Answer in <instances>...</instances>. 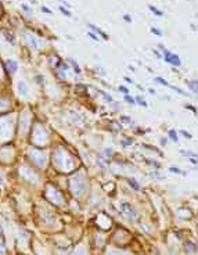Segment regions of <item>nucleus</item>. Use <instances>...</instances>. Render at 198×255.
Returning <instances> with one entry per match:
<instances>
[{"label":"nucleus","instance_id":"6e6552de","mask_svg":"<svg viewBox=\"0 0 198 255\" xmlns=\"http://www.w3.org/2000/svg\"><path fill=\"white\" fill-rule=\"evenodd\" d=\"M86 189H87V183H83V185H82L81 177H75L73 180L69 182V190L73 193V196H81L82 193L86 191Z\"/></svg>","mask_w":198,"mask_h":255},{"label":"nucleus","instance_id":"37998d69","mask_svg":"<svg viewBox=\"0 0 198 255\" xmlns=\"http://www.w3.org/2000/svg\"><path fill=\"white\" fill-rule=\"evenodd\" d=\"M108 255H126L125 252H121V251H112V252H110Z\"/></svg>","mask_w":198,"mask_h":255},{"label":"nucleus","instance_id":"72a5a7b5","mask_svg":"<svg viewBox=\"0 0 198 255\" xmlns=\"http://www.w3.org/2000/svg\"><path fill=\"white\" fill-rule=\"evenodd\" d=\"M119 121L122 122V124H130V122H132V119L127 117V115H122V117L119 118Z\"/></svg>","mask_w":198,"mask_h":255},{"label":"nucleus","instance_id":"ddd939ff","mask_svg":"<svg viewBox=\"0 0 198 255\" xmlns=\"http://www.w3.org/2000/svg\"><path fill=\"white\" fill-rule=\"evenodd\" d=\"M17 92L21 97H28L29 96V86L25 80H18L17 83Z\"/></svg>","mask_w":198,"mask_h":255},{"label":"nucleus","instance_id":"6ab92c4d","mask_svg":"<svg viewBox=\"0 0 198 255\" xmlns=\"http://www.w3.org/2000/svg\"><path fill=\"white\" fill-rule=\"evenodd\" d=\"M68 61H69V64H71V65H72V68H73V71H75V74H81V72H82L81 67H79L78 64L75 63V60H72V59H68Z\"/></svg>","mask_w":198,"mask_h":255},{"label":"nucleus","instance_id":"ea45409f","mask_svg":"<svg viewBox=\"0 0 198 255\" xmlns=\"http://www.w3.org/2000/svg\"><path fill=\"white\" fill-rule=\"evenodd\" d=\"M40 10H42L43 13H47V14H53V11H52V10H50V8L44 7V6H42V7H40Z\"/></svg>","mask_w":198,"mask_h":255},{"label":"nucleus","instance_id":"3c124183","mask_svg":"<svg viewBox=\"0 0 198 255\" xmlns=\"http://www.w3.org/2000/svg\"><path fill=\"white\" fill-rule=\"evenodd\" d=\"M123 79H125V80H126V82H129V83H133V80H132V79H130V78H129V76H125V78H123Z\"/></svg>","mask_w":198,"mask_h":255},{"label":"nucleus","instance_id":"39448f33","mask_svg":"<svg viewBox=\"0 0 198 255\" xmlns=\"http://www.w3.org/2000/svg\"><path fill=\"white\" fill-rule=\"evenodd\" d=\"M44 193H46V194H44V196H46V198L49 200L50 202H53V204L61 205L62 202H64L62 194L53 185H46V187H44Z\"/></svg>","mask_w":198,"mask_h":255},{"label":"nucleus","instance_id":"79ce46f5","mask_svg":"<svg viewBox=\"0 0 198 255\" xmlns=\"http://www.w3.org/2000/svg\"><path fill=\"white\" fill-rule=\"evenodd\" d=\"M144 148H150V151H156V148L154 146H150V144H143Z\"/></svg>","mask_w":198,"mask_h":255},{"label":"nucleus","instance_id":"4468645a","mask_svg":"<svg viewBox=\"0 0 198 255\" xmlns=\"http://www.w3.org/2000/svg\"><path fill=\"white\" fill-rule=\"evenodd\" d=\"M4 71L7 74H10V75L15 74L18 71V63L15 60H6L4 61Z\"/></svg>","mask_w":198,"mask_h":255},{"label":"nucleus","instance_id":"f704fd0d","mask_svg":"<svg viewBox=\"0 0 198 255\" xmlns=\"http://www.w3.org/2000/svg\"><path fill=\"white\" fill-rule=\"evenodd\" d=\"M180 154H183V156H190V157H197V154L196 153H193V151H184V150H181L180 151Z\"/></svg>","mask_w":198,"mask_h":255},{"label":"nucleus","instance_id":"8fccbe9b","mask_svg":"<svg viewBox=\"0 0 198 255\" xmlns=\"http://www.w3.org/2000/svg\"><path fill=\"white\" fill-rule=\"evenodd\" d=\"M190 162H191V164H193V165H196V164H197V158H196V157H191Z\"/></svg>","mask_w":198,"mask_h":255},{"label":"nucleus","instance_id":"a18cd8bd","mask_svg":"<svg viewBox=\"0 0 198 255\" xmlns=\"http://www.w3.org/2000/svg\"><path fill=\"white\" fill-rule=\"evenodd\" d=\"M152 53H154V56H156V57H158V59H162V54L161 53H159V51L158 50H152Z\"/></svg>","mask_w":198,"mask_h":255},{"label":"nucleus","instance_id":"de8ad7c7","mask_svg":"<svg viewBox=\"0 0 198 255\" xmlns=\"http://www.w3.org/2000/svg\"><path fill=\"white\" fill-rule=\"evenodd\" d=\"M72 255H85V251L83 250H78V251H75Z\"/></svg>","mask_w":198,"mask_h":255},{"label":"nucleus","instance_id":"603ef678","mask_svg":"<svg viewBox=\"0 0 198 255\" xmlns=\"http://www.w3.org/2000/svg\"><path fill=\"white\" fill-rule=\"evenodd\" d=\"M148 93H151V94H155V90H154V89H151V88H150V89H148Z\"/></svg>","mask_w":198,"mask_h":255},{"label":"nucleus","instance_id":"f3484780","mask_svg":"<svg viewBox=\"0 0 198 255\" xmlns=\"http://www.w3.org/2000/svg\"><path fill=\"white\" fill-rule=\"evenodd\" d=\"M168 137L171 139L173 143H177L179 141V137H177V132L176 130H173V129H169L168 130Z\"/></svg>","mask_w":198,"mask_h":255},{"label":"nucleus","instance_id":"e433bc0d","mask_svg":"<svg viewBox=\"0 0 198 255\" xmlns=\"http://www.w3.org/2000/svg\"><path fill=\"white\" fill-rule=\"evenodd\" d=\"M179 132H180V135H183V136H184V137H186V139H187V140H190V139H191V137H193V136H191V135H190V133H188V132H186V130H183V129H181V130H179Z\"/></svg>","mask_w":198,"mask_h":255},{"label":"nucleus","instance_id":"423d86ee","mask_svg":"<svg viewBox=\"0 0 198 255\" xmlns=\"http://www.w3.org/2000/svg\"><path fill=\"white\" fill-rule=\"evenodd\" d=\"M21 176L24 177L25 180H28L29 183H32V185H36V183L40 180V176H39V173H37V171L31 165L21 168Z\"/></svg>","mask_w":198,"mask_h":255},{"label":"nucleus","instance_id":"c03bdc74","mask_svg":"<svg viewBox=\"0 0 198 255\" xmlns=\"http://www.w3.org/2000/svg\"><path fill=\"white\" fill-rule=\"evenodd\" d=\"M21 7H22V10H24L25 13H29V11H31V8L28 7V4H22Z\"/></svg>","mask_w":198,"mask_h":255},{"label":"nucleus","instance_id":"1a4fd4ad","mask_svg":"<svg viewBox=\"0 0 198 255\" xmlns=\"http://www.w3.org/2000/svg\"><path fill=\"white\" fill-rule=\"evenodd\" d=\"M162 57H164V60L166 61L168 64H172L173 67H180L181 65L180 57H179L177 54H175V53H172V51L166 50V49L162 50Z\"/></svg>","mask_w":198,"mask_h":255},{"label":"nucleus","instance_id":"393cba45","mask_svg":"<svg viewBox=\"0 0 198 255\" xmlns=\"http://www.w3.org/2000/svg\"><path fill=\"white\" fill-rule=\"evenodd\" d=\"M169 172H172V173H177V175H183V176H186V175H187V173L184 172V171L179 169V168H173V166L169 168Z\"/></svg>","mask_w":198,"mask_h":255},{"label":"nucleus","instance_id":"a211bd4d","mask_svg":"<svg viewBox=\"0 0 198 255\" xmlns=\"http://www.w3.org/2000/svg\"><path fill=\"white\" fill-rule=\"evenodd\" d=\"M100 94H101V97H103V99H104L107 103H112V101H114L112 96H111V94H108V93H107V92H104V90H100Z\"/></svg>","mask_w":198,"mask_h":255},{"label":"nucleus","instance_id":"49530a36","mask_svg":"<svg viewBox=\"0 0 198 255\" xmlns=\"http://www.w3.org/2000/svg\"><path fill=\"white\" fill-rule=\"evenodd\" d=\"M123 20H125L126 22H132V18H130L129 14H125V15H123Z\"/></svg>","mask_w":198,"mask_h":255},{"label":"nucleus","instance_id":"c9c22d12","mask_svg":"<svg viewBox=\"0 0 198 255\" xmlns=\"http://www.w3.org/2000/svg\"><path fill=\"white\" fill-rule=\"evenodd\" d=\"M118 89H119V92H121V93H123V94H129V89H127L126 86H122V85H121Z\"/></svg>","mask_w":198,"mask_h":255},{"label":"nucleus","instance_id":"bb28decb","mask_svg":"<svg viewBox=\"0 0 198 255\" xmlns=\"http://www.w3.org/2000/svg\"><path fill=\"white\" fill-rule=\"evenodd\" d=\"M146 164H147V165H150V166H152V168H156V169H159V168H161V165H159L155 160H146Z\"/></svg>","mask_w":198,"mask_h":255},{"label":"nucleus","instance_id":"4be33fe9","mask_svg":"<svg viewBox=\"0 0 198 255\" xmlns=\"http://www.w3.org/2000/svg\"><path fill=\"white\" fill-rule=\"evenodd\" d=\"M168 88H171L172 90H175V92H177V93H179V94L184 96V97H187V96H188V94H187V93H186V92H184V90H183V89L177 88V86H172V85H169V86H168Z\"/></svg>","mask_w":198,"mask_h":255},{"label":"nucleus","instance_id":"f8f14e48","mask_svg":"<svg viewBox=\"0 0 198 255\" xmlns=\"http://www.w3.org/2000/svg\"><path fill=\"white\" fill-rule=\"evenodd\" d=\"M24 38H25V43H27L28 46L31 47V49L37 50V47H39V44H37L36 38H35L33 35L31 33V32H27V31H25V32H24Z\"/></svg>","mask_w":198,"mask_h":255},{"label":"nucleus","instance_id":"f03ea898","mask_svg":"<svg viewBox=\"0 0 198 255\" xmlns=\"http://www.w3.org/2000/svg\"><path fill=\"white\" fill-rule=\"evenodd\" d=\"M27 160H28V164L31 166H33L35 169H43L46 168L47 165V156L44 153L43 148H39V147H35V146H31L27 151Z\"/></svg>","mask_w":198,"mask_h":255},{"label":"nucleus","instance_id":"473e14b6","mask_svg":"<svg viewBox=\"0 0 198 255\" xmlns=\"http://www.w3.org/2000/svg\"><path fill=\"white\" fill-rule=\"evenodd\" d=\"M150 31H151V33L156 35V36H162V35H164V33H162V31H159L158 28H155V27H151V29H150Z\"/></svg>","mask_w":198,"mask_h":255},{"label":"nucleus","instance_id":"aec40b11","mask_svg":"<svg viewBox=\"0 0 198 255\" xmlns=\"http://www.w3.org/2000/svg\"><path fill=\"white\" fill-rule=\"evenodd\" d=\"M127 183H129L130 187H133L135 190H140V185L137 183L136 179H133V177H129V179H127Z\"/></svg>","mask_w":198,"mask_h":255},{"label":"nucleus","instance_id":"f257e3e1","mask_svg":"<svg viewBox=\"0 0 198 255\" xmlns=\"http://www.w3.org/2000/svg\"><path fill=\"white\" fill-rule=\"evenodd\" d=\"M29 133H31V139H32L31 141L35 147L42 148L49 143V139H50L49 130H47L46 126H44L43 124H40V122H33V124H32Z\"/></svg>","mask_w":198,"mask_h":255},{"label":"nucleus","instance_id":"c756f323","mask_svg":"<svg viewBox=\"0 0 198 255\" xmlns=\"http://www.w3.org/2000/svg\"><path fill=\"white\" fill-rule=\"evenodd\" d=\"M58 10H60V11H61V13H62V14H64V15H65V17H69V18H71V17H72L71 11H68V10H67V8H65V7H64V6H58Z\"/></svg>","mask_w":198,"mask_h":255},{"label":"nucleus","instance_id":"5701e85b","mask_svg":"<svg viewBox=\"0 0 198 255\" xmlns=\"http://www.w3.org/2000/svg\"><path fill=\"white\" fill-rule=\"evenodd\" d=\"M3 35H4V38H6V40L8 42V43H11V44H14L15 43V40H14V36L12 35H10L7 31H3Z\"/></svg>","mask_w":198,"mask_h":255},{"label":"nucleus","instance_id":"6e6d98bb","mask_svg":"<svg viewBox=\"0 0 198 255\" xmlns=\"http://www.w3.org/2000/svg\"><path fill=\"white\" fill-rule=\"evenodd\" d=\"M0 85H2V78H0Z\"/></svg>","mask_w":198,"mask_h":255},{"label":"nucleus","instance_id":"09e8293b","mask_svg":"<svg viewBox=\"0 0 198 255\" xmlns=\"http://www.w3.org/2000/svg\"><path fill=\"white\" fill-rule=\"evenodd\" d=\"M161 144H162V146H166V144H168V139L166 137H162L161 139Z\"/></svg>","mask_w":198,"mask_h":255},{"label":"nucleus","instance_id":"58836bf2","mask_svg":"<svg viewBox=\"0 0 198 255\" xmlns=\"http://www.w3.org/2000/svg\"><path fill=\"white\" fill-rule=\"evenodd\" d=\"M87 35H89V38H92V39H93L94 42H98V40H100V39L97 38V35H94L93 32H87Z\"/></svg>","mask_w":198,"mask_h":255},{"label":"nucleus","instance_id":"b1692460","mask_svg":"<svg viewBox=\"0 0 198 255\" xmlns=\"http://www.w3.org/2000/svg\"><path fill=\"white\" fill-rule=\"evenodd\" d=\"M154 80H155V83H159L161 86H166V88L169 86V82H168V80H165L164 78H161V76H156Z\"/></svg>","mask_w":198,"mask_h":255},{"label":"nucleus","instance_id":"9b49d317","mask_svg":"<svg viewBox=\"0 0 198 255\" xmlns=\"http://www.w3.org/2000/svg\"><path fill=\"white\" fill-rule=\"evenodd\" d=\"M121 211H122V214L125 216H127L129 219L136 218V209L133 208V205L127 204V202H122V204H121Z\"/></svg>","mask_w":198,"mask_h":255},{"label":"nucleus","instance_id":"2f4dec72","mask_svg":"<svg viewBox=\"0 0 198 255\" xmlns=\"http://www.w3.org/2000/svg\"><path fill=\"white\" fill-rule=\"evenodd\" d=\"M123 100H125L126 103H129V104H132V105H135V104H136L135 99H133V97H130L129 94H123Z\"/></svg>","mask_w":198,"mask_h":255},{"label":"nucleus","instance_id":"7ed1b4c3","mask_svg":"<svg viewBox=\"0 0 198 255\" xmlns=\"http://www.w3.org/2000/svg\"><path fill=\"white\" fill-rule=\"evenodd\" d=\"M17 130L15 124L10 119L7 114L0 117V144H4L12 140L14 132Z\"/></svg>","mask_w":198,"mask_h":255},{"label":"nucleus","instance_id":"7c9ffc66","mask_svg":"<svg viewBox=\"0 0 198 255\" xmlns=\"http://www.w3.org/2000/svg\"><path fill=\"white\" fill-rule=\"evenodd\" d=\"M35 82H36L39 86H43V83H44V76L36 75V76H35Z\"/></svg>","mask_w":198,"mask_h":255},{"label":"nucleus","instance_id":"cd10ccee","mask_svg":"<svg viewBox=\"0 0 198 255\" xmlns=\"http://www.w3.org/2000/svg\"><path fill=\"white\" fill-rule=\"evenodd\" d=\"M187 86L193 90L194 93H197V80H187Z\"/></svg>","mask_w":198,"mask_h":255},{"label":"nucleus","instance_id":"0eeeda50","mask_svg":"<svg viewBox=\"0 0 198 255\" xmlns=\"http://www.w3.org/2000/svg\"><path fill=\"white\" fill-rule=\"evenodd\" d=\"M15 153V150H14V147H11V146H2L0 147V162L2 164H11V162H14V156L12 154Z\"/></svg>","mask_w":198,"mask_h":255},{"label":"nucleus","instance_id":"864d4df0","mask_svg":"<svg viewBox=\"0 0 198 255\" xmlns=\"http://www.w3.org/2000/svg\"><path fill=\"white\" fill-rule=\"evenodd\" d=\"M31 3H33V4H36V3H37V0H31Z\"/></svg>","mask_w":198,"mask_h":255},{"label":"nucleus","instance_id":"9d476101","mask_svg":"<svg viewBox=\"0 0 198 255\" xmlns=\"http://www.w3.org/2000/svg\"><path fill=\"white\" fill-rule=\"evenodd\" d=\"M11 105H12V100L7 96L2 94L0 96V117L6 115L11 111Z\"/></svg>","mask_w":198,"mask_h":255},{"label":"nucleus","instance_id":"20e7f679","mask_svg":"<svg viewBox=\"0 0 198 255\" xmlns=\"http://www.w3.org/2000/svg\"><path fill=\"white\" fill-rule=\"evenodd\" d=\"M32 124H33V117L31 115V112L28 111V110H25V111L21 112L20 115V124L17 125V132L18 135H20L21 137H27L28 133L31 132V126Z\"/></svg>","mask_w":198,"mask_h":255},{"label":"nucleus","instance_id":"2eb2a0df","mask_svg":"<svg viewBox=\"0 0 198 255\" xmlns=\"http://www.w3.org/2000/svg\"><path fill=\"white\" fill-rule=\"evenodd\" d=\"M87 27H89V28H92V31H94V32H97V33H100L101 36H103V39H104V40H108V35L105 33V32L101 31L98 27H96L94 24H92V22H90V24H87Z\"/></svg>","mask_w":198,"mask_h":255},{"label":"nucleus","instance_id":"c85d7f7f","mask_svg":"<svg viewBox=\"0 0 198 255\" xmlns=\"http://www.w3.org/2000/svg\"><path fill=\"white\" fill-rule=\"evenodd\" d=\"M148 8H150V10H151L152 13H154V14H155V15H158V17H162V15H164V13H162L161 10H158V8H155V7H154V6L148 4Z\"/></svg>","mask_w":198,"mask_h":255},{"label":"nucleus","instance_id":"a19ab883","mask_svg":"<svg viewBox=\"0 0 198 255\" xmlns=\"http://www.w3.org/2000/svg\"><path fill=\"white\" fill-rule=\"evenodd\" d=\"M186 110H190V111H193L194 114H197V108H196V107H193V105H190V104H187V105H186Z\"/></svg>","mask_w":198,"mask_h":255},{"label":"nucleus","instance_id":"a878e982","mask_svg":"<svg viewBox=\"0 0 198 255\" xmlns=\"http://www.w3.org/2000/svg\"><path fill=\"white\" fill-rule=\"evenodd\" d=\"M135 101H136L139 105H141V107H147V101H146L144 99H143V96H137V97L135 99Z\"/></svg>","mask_w":198,"mask_h":255},{"label":"nucleus","instance_id":"dca6fc26","mask_svg":"<svg viewBox=\"0 0 198 255\" xmlns=\"http://www.w3.org/2000/svg\"><path fill=\"white\" fill-rule=\"evenodd\" d=\"M6 254V240H4V234H3V230L0 229V255Z\"/></svg>","mask_w":198,"mask_h":255},{"label":"nucleus","instance_id":"5fc2aeb1","mask_svg":"<svg viewBox=\"0 0 198 255\" xmlns=\"http://www.w3.org/2000/svg\"><path fill=\"white\" fill-rule=\"evenodd\" d=\"M0 14H2V3H0Z\"/></svg>","mask_w":198,"mask_h":255},{"label":"nucleus","instance_id":"412c9836","mask_svg":"<svg viewBox=\"0 0 198 255\" xmlns=\"http://www.w3.org/2000/svg\"><path fill=\"white\" fill-rule=\"evenodd\" d=\"M75 92L78 93H81V94H86V86H83V85H81V83H78V85L75 86Z\"/></svg>","mask_w":198,"mask_h":255},{"label":"nucleus","instance_id":"4c0bfd02","mask_svg":"<svg viewBox=\"0 0 198 255\" xmlns=\"http://www.w3.org/2000/svg\"><path fill=\"white\" fill-rule=\"evenodd\" d=\"M104 154H105V156H107V157H112V156H114V151H112V148H105Z\"/></svg>","mask_w":198,"mask_h":255}]
</instances>
